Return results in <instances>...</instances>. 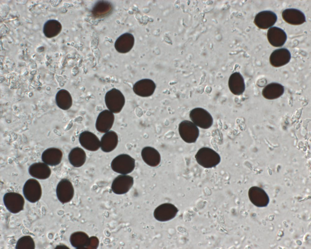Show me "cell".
<instances>
[{"instance_id": "cell-1", "label": "cell", "mask_w": 311, "mask_h": 249, "mask_svg": "<svg viewBox=\"0 0 311 249\" xmlns=\"http://www.w3.org/2000/svg\"><path fill=\"white\" fill-rule=\"evenodd\" d=\"M197 163L206 168L216 167L220 162V155L215 151L208 147H203L200 149L195 155Z\"/></svg>"}, {"instance_id": "cell-2", "label": "cell", "mask_w": 311, "mask_h": 249, "mask_svg": "<svg viewBox=\"0 0 311 249\" xmlns=\"http://www.w3.org/2000/svg\"><path fill=\"white\" fill-rule=\"evenodd\" d=\"M104 99L107 108L113 113H119L125 104L124 96L119 90L116 88L108 91L105 94Z\"/></svg>"}, {"instance_id": "cell-3", "label": "cell", "mask_w": 311, "mask_h": 249, "mask_svg": "<svg viewBox=\"0 0 311 249\" xmlns=\"http://www.w3.org/2000/svg\"><path fill=\"white\" fill-rule=\"evenodd\" d=\"M135 165V159L129 155L124 154L117 156L111 163L112 170L122 174H127L132 172Z\"/></svg>"}, {"instance_id": "cell-4", "label": "cell", "mask_w": 311, "mask_h": 249, "mask_svg": "<svg viewBox=\"0 0 311 249\" xmlns=\"http://www.w3.org/2000/svg\"><path fill=\"white\" fill-rule=\"evenodd\" d=\"M179 131L182 139L188 143H195L198 137L199 131L193 122L187 120L182 121L179 124Z\"/></svg>"}, {"instance_id": "cell-5", "label": "cell", "mask_w": 311, "mask_h": 249, "mask_svg": "<svg viewBox=\"0 0 311 249\" xmlns=\"http://www.w3.org/2000/svg\"><path fill=\"white\" fill-rule=\"evenodd\" d=\"M23 192L25 198L29 202L35 203L40 198L42 189L40 184L36 179H30L25 183Z\"/></svg>"}, {"instance_id": "cell-6", "label": "cell", "mask_w": 311, "mask_h": 249, "mask_svg": "<svg viewBox=\"0 0 311 249\" xmlns=\"http://www.w3.org/2000/svg\"><path fill=\"white\" fill-rule=\"evenodd\" d=\"M3 201L7 209L12 213L16 214L23 209L24 199L19 193L7 192L3 196Z\"/></svg>"}, {"instance_id": "cell-7", "label": "cell", "mask_w": 311, "mask_h": 249, "mask_svg": "<svg viewBox=\"0 0 311 249\" xmlns=\"http://www.w3.org/2000/svg\"><path fill=\"white\" fill-rule=\"evenodd\" d=\"M190 117L196 126L204 129L210 128L213 123V118L206 110L200 108L193 109L190 113Z\"/></svg>"}, {"instance_id": "cell-8", "label": "cell", "mask_w": 311, "mask_h": 249, "mask_svg": "<svg viewBox=\"0 0 311 249\" xmlns=\"http://www.w3.org/2000/svg\"><path fill=\"white\" fill-rule=\"evenodd\" d=\"M178 211L177 208L174 205L169 203H164L156 208L154 216L159 221H167L174 218Z\"/></svg>"}, {"instance_id": "cell-9", "label": "cell", "mask_w": 311, "mask_h": 249, "mask_svg": "<svg viewBox=\"0 0 311 249\" xmlns=\"http://www.w3.org/2000/svg\"><path fill=\"white\" fill-rule=\"evenodd\" d=\"M56 192L58 200L62 203L70 201L74 194V188L71 182L68 179H62L57 185Z\"/></svg>"}, {"instance_id": "cell-10", "label": "cell", "mask_w": 311, "mask_h": 249, "mask_svg": "<svg viewBox=\"0 0 311 249\" xmlns=\"http://www.w3.org/2000/svg\"><path fill=\"white\" fill-rule=\"evenodd\" d=\"M133 178L126 174L120 175L113 180L111 185L113 192L117 194H123L127 192L133 184Z\"/></svg>"}, {"instance_id": "cell-11", "label": "cell", "mask_w": 311, "mask_h": 249, "mask_svg": "<svg viewBox=\"0 0 311 249\" xmlns=\"http://www.w3.org/2000/svg\"><path fill=\"white\" fill-rule=\"evenodd\" d=\"M113 113L108 110L101 111L99 114L95 123L97 130L101 133H105L111 129L114 120Z\"/></svg>"}, {"instance_id": "cell-12", "label": "cell", "mask_w": 311, "mask_h": 249, "mask_svg": "<svg viewBox=\"0 0 311 249\" xmlns=\"http://www.w3.org/2000/svg\"><path fill=\"white\" fill-rule=\"evenodd\" d=\"M156 88L155 83L149 79H142L134 84L133 90L137 95L142 97H147L152 95Z\"/></svg>"}, {"instance_id": "cell-13", "label": "cell", "mask_w": 311, "mask_h": 249, "mask_svg": "<svg viewBox=\"0 0 311 249\" xmlns=\"http://www.w3.org/2000/svg\"><path fill=\"white\" fill-rule=\"evenodd\" d=\"M277 20V16L270 11H261L255 16L254 22L259 28L266 29L273 26Z\"/></svg>"}, {"instance_id": "cell-14", "label": "cell", "mask_w": 311, "mask_h": 249, "mask_svg": "<svg viewBox=\"0 0 311 249\" xmlns=\"http://www.w3.org/2000/svg\"><path fill=\"white\" fill-rule=\"evenodd\" d=\"M251 202L257 207L266 206L269 201L267 194L262 188L257 186L251 187L248 192Z\"/></svg>"}, {"instance_id": "cell-15", "label": "cell", "mask_w": 311, "mask_h": 249, "mask_svg": "<svg viewBox=\"0 0 311 249\" xmlns=\"http://www.w3.org/2000/svg\"><path fill=\"white\" fill-rule=\"evenodd\" d=\"M79 139L81 146L88 150L95 151L100 147V141L91 132L87 131L82 132L80 134Z\"/></svg>"}, {"instance_id": "cell-16", "label": "cell", "mask_w": 311, "mask_h": 249, "mask_svg": "<svg viewBox=\"0 0 311 249\" xmlns=\"http://www.w3.org/2000/svg\"><path fill=\"white\" fill-rule=\"evenodd\" d=\"M267 38L270 44L275 47H280L286 42L287 36L285 31L276 26L270 28L267 33Z\"/></svg>"}, {"instance_id": "cell-17", "label": "cell", "mask_w": 311, "mask_h": 249, "mask_svg": "<svg viewBox=\"0 0 311 249\" xmlns=\"http://www.w3.org/2000/svg\"><path fill=\"white\" fill-rule=\"evenodd\" d=\"M291 54L285 48H281L274 51L270 57L271 64L274 67H279L287 64L291 59Z\"/></svg>"}, {"instance_id": "cell-18", "label": "cell", "mask_w": 311, "mask_h": 249, "mask_svg": "<svg viewBox=\"0 0 311 249\" xmlns=\"http://www.w3.org/2000/svg\"><path fill=\"white\" fill-rule=\"evenodd\" d=\"M283 19L287 23L293 25H299L306 22L304 14L301 11L295 8L286 9L282 13Z\"/></svg>"}, {"instance_id": "cell-19", "label": "cell", "mask_w": 311, "mask_h": 249, "mask_svg": "<svg viewBox=\"0 0 311 249\" xmlns=\"http://www.w3.org/2000/svg\"><path fill=\"white\" fill-rule=\"evenodd\" d=\"M134 42V38L132 34L129 33H124L120 36L115 41V49L119 53H127L133 48Z\"/></svg>"}, {"instance_id": "cell-20", "label": "cell", "mask_w": 311, "mask_h": 249, "mask_svg": "<svg viewBox=\"0 0 311 249\" xmlns=\"http://www.w3.org/2000/svg\"><path fill=\"white\" fill-rule=\"evenodd\" d=\"M62 156L63 153L60 150L51 147L47 149L43 152L41 158L44 163L47 165L53 166L60 163Z\"/></svg>"}, {"instance_id": "cell-21", "label": "cell", "mask_w": 311, "mask_h": 249, "mask_svg": "<svg viewBox=\"0 0 311 249\" xmlns=\"http://www.w3.org/2000/svg\"><path fill=\"white\" fill-rule=\"evenodd\" d=\"M100 142L102 150L106 152H110L113 151L118 145V136L114 131L110 130L102 136Z\"/></svg>"}, {"instance_id": "cell-22", "label": "cell", "mask_w": 311, "mask_h": 249, "mask_svg": "<svg viewBox=\"0 0 311 249\" xmlns=\"http://www.w3.org/2000/svg\"><path fill=\"white\" fill-rule=\"evenodd\" d=\"M28 171L31 176L39 179L48 178L51 174L50 168L44 163H33L30 166Z\"/></svg>"}, {"instance_id": "cell-23", "label": "cell", "mask_w": 311, "mask_h": 249, "mask_svg": "<svg viewBox=\"0 0 311 249\" xmlns=\"http://www.w3.org/2000/svg\"><path fill=\"white\" fill-rule=\"evenodd\" d=\"M141 156L144 162L150 166L156 167L160 163V154L156 149L152 147L148 146L143 148L142 151Z\"/></svg>"}, {"instance_id": "cell-24", "label": "cell", "mask_w": 311, "mask_h": 249, "mask_svg": "<svg viewBox=\"0 0 311 249\" xmlns=\"http://www.w3.org/2000/svg\"><path fill=\"white\" fill-rule=\"evenodd\" d=\"M229 86L232 93L239 95L244 92L245 85L244 79L242 75L239 73L232 74L230 78Z\"/></svg>"}, {"instance_id": "cell-25", "label": "cell", "mask_w": 311, "mask_h": 249, "mask_svg": "<svg viewBox=\"0 0 311 249\" xmlns=\"http://www.w3.org/2000/svg\"><path fill=\"white\" fill-rule=\"evenodd\" d=\"M68 159L70 164L74 167H80L86 161V153L82 149L79 147H75L69 153Z\"/></svg>"}, {"instance_id": "cell-26", "label": "cell", "mask_w": 311, "mask_h": 249, "mask_svg": "<svg viewBox=\"0 0 311 249\" xmlns=\"http://www.w3.org/2000/svg\"><path fill=\"white\" fill-rule=\"evenodd\" d=\"M284 88L277 83H272L267 85L263 89L262 94L267 99H273L281 96L284 92Z\"/></svg>"}, {"instance_id": "cell-27", "label": "cell", "mask_w": 311, "mask_h": 249, "mask_svg": "<svg viewBox=\"0 0 311 249\" xmlns=\"http://www.w3.org/2000/svg\"><path fill=\"white\" fill-rule=\"evenodd\" d=\"M70 241L72 246L77 248H84L89 246L91 242L87 235L81 232H76L72 234Z\"/></svg>"}, {"instance_id": "cell-28", "label": "cell", "mask_w": 311, "mask_h": 249, "mask_svg": "<svg viewBox=\"0 0 311 249\" xmlns=\"http://www.w3.org/2000/svg\"><path fill=\"white\" fill-rule=\"evenodd\" d=\"M56 101L58 106L64 110L68 109L72 105L71 95L65 89H62L58 92L56 95Z\"/></svg>"}, {"instance_id": "cell-29", "label": "cell", "mask_w": 311, "mask_h": 249, "mask_svg": "<svg viewBox=\"0 0 311 249\" xmlns=\"http://www.w3.org/2000/svg\"><path fill=\"white\" fill-rule=\"evenodd\" d=\"M112 8L110 3L105 1H100L95 6L92 10V13L97 17L104 16L111 11Z\"/></svg>"}, {"instance_id": "cell-30", "label": "cell", "mask_w": 311, "mask_h": 249, "mask_svg": "<svg viewBox=\"0 0 311 249\" xmlns=\"http://www.w3.org/2000/svg\"><path fill=\"white\" fill-rule=\"evenodd\" d=\"M35 244L33 238L30 236H24L18 240L15 248L33 249Z\"/></svg>"}, {"instance_id": "cell-31", "label": "cell", "mask_w": 311, "mask_h": 249, "mask_svg": "<svg viewBox=\"0 0 311 249\" xmlns=\"http://www.w3.org/2000/svg\"><path fill=\"white\" fill-rule=\"evenodd\" d=\"M68 248V247H66L65 246H64L63 245H59L57 246V247H56L55 248H60V249H61V248Z\"/></svg>"}]
</instances>
